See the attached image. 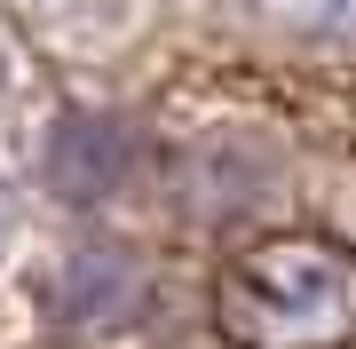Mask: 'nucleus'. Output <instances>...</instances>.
Returning a JSON list of instances; mask_svg holds the SVG:
<instances>
[{
  "mask_svg": "<svg viewBox=\"0 0 356 349\" xmlns=\"http://www.w3.org/2000/svg\"><path fill=\"white\" fill-rule=\"evenodd\" d=\"M214 325L229 349H356V254L317 231L245 246L214 278Z\"/></svg>",
  "mask_w": 356,
  "mask_h": 349,
  "instance_id": "1",
  "label": "nucleus"
}]
</instances>
